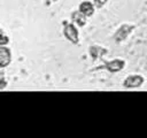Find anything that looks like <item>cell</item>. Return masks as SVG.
Listing matches in <instances>:
<instances>
[{"instance_id":"cell-2","label":"cell","mask_w":147,"mask_h":138,"mask_svg":"<svg viewBox=\"0 0 147 138\" xmlns=\"http://www.w3.org/2000/svg\"><path fill=\"white\" fill-rule=\"evenodd\" d=\"M142 83H144V77L142 76H140V75H132V76H129L127 78H125L123 85H124V87L133 89V87L140 86Z\"/></svg>"},{"instance_id":"cell-9","label":"cell","mask_w":147,"mask_h":138,"mask_svg":"<svg viewBox=\"0 0 147 138\" xmlns=\"http://www.w3.org/2000/svg\"><path fill=\"white\" fill-rule=\"evenodd\" d=\"M106 2H107V0H94V3L96 7H102Z\"/></svg>"},{"instance_id":"cell-1","label":"cell","mask_w":147,"mask_h":138,"mask_svg":"<svg viewBox=\"0 0 147 138\" xmlns=\"http://www.w3.org/2000/svg\"><path fill=\"white\" fill-rule=\"evenodd\" d=\"M63 33L65 36V38L68 40H70L74 44H77L79 38H78V30L76 29V26L71 23H65L64 24V29H63Z\"/></svg>"},{"instance_id":"cell-8","label":"cell","mask_w":147,"mask_h":138,"mask_svg":"<svg viewBox=\"0 0 147 138\" xmlns=\"http://www.w3.org/2000/svg\"><path fill=\"white\" fill-rule=\"evenodd\" d=\"M8 41H9V39H8V38H7V36L5 34V32L2 31V32H1V40H0V45H1V46H5Z\"/></svg>"},{"instance_id":"cell-10","label":"cell","mask_w":147,"mask_h":138,"mask_svg":"<svg viewBox=\"0 0 147 138\" xmlns=\"http://www.w3.org/2000/svg\"><path fill=\"white\" fill-rule=\"evenodd\" d=\"M5 85H6V82H5V79H3V77L1 76V86H0V89L2 90V89L5 87Z\"/></svg>"},{"instance_id":"cell-3","label":"cell","mask_w":147,"mask_h":138,"mask_svg":"<svg viewBox=\"0 0 147 138\" xmlns=\"http://www.w3.org/2000/svg\"><path fill=\"white\" fill-rule=\"evenodd\" d=\"M10 60H11L10 49L5 46H1L0 47V67L5 68L6 66H8L10 63Z\"/></svg>"},{"instance_id":"cell-4","label":"cell","mask_w":147,"mask_h":138,"mask_svg":"<svg viewBox=\"0 0 147 138\" xmlns=\"http://www.w3.org/2000/svg\"><path fill=\"white\" fill-rule=\"evenodd\" d=\"M132 29H133L132 25H127V24L122 25V26L116 31V33H115V36H114L115 40H116V41H121V40L125 39V38L129 36V33L131 32Z\"/></svg>"},{"instance_id":"cell-5","label":"cell","mask_w":147,"mask_h":138,"mask_svg":"<svg viewBox=\"0 0 147 138\" xmlns=\"http://www.w3.org/2000/svg\"><path fill=\"white\" fill-rule=\"evenodd\" d=\"M125 66V62L123 60H113L110 62H106V68L110 71V72H117L119 70H122Z\"/></svg>"},{"instance_id":"cell-7","label":"cell","mask_w":147,"mask_h":138,"mask_svg":"<svg viewBox=\"0 0 147 138\" xmlns=\"http://www.w3.org/2000/svg\"><path fill=\"white\" fill-rule=\"evenodd\" d=\"M72 21L76 22L79 26H83V25H85V23H86V16H85L80 10L75 12V13L72 14Z\"/></svg>"},{"instance_id":"cell-6","label":"cell","mask_w":147,"mask_h":138,"mask_svg":"<svg viewBox=\"0 0 147 138\" xmlns=\"http://www.w3.org/2000/svg\"><path fill=\"white\" fill-rule=\"evenodd\" d=\"M79 10L85 15V16H92L94 13V6L90 1H83L79 5Z\"/></svg>"}]
</instances>
